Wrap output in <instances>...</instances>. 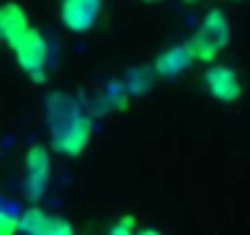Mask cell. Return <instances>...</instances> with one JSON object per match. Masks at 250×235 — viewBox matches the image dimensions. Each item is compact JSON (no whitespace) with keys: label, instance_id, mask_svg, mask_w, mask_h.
Wrapping results in <instances>:
<instances>
[{"label":"cell","instance_id":"4fadbf2b","mask_svg":"<svg viewBox=\"0 0 250 235\" xmlns=\"http://www.w3.org/2000/svg\"><path fill=\"white\" fill-rule=\"evenodd\" d=\"M143 3H162V0H143Z\"/></svg>","mask_w":250,"mask_h":235},{"label":"cell","instance_id":"3957f363","mask_svg":"<svg viewBox=\"0 0 250 235\" xmlns=\"http://www.w3.org/2000/svg\"><path fill=\"white\" fill-rule=\"evenodd\" d=\"M10 49L15 52V59H18L20 69H22L35 83H44V81H47L49 42H47L37 30L30 27L15 44H10Z\"/></svg>","mask_w":250,"mask_h":235},{"label":"cell","instance_id":"7c38bea8","mask_svg":"<svg viewBox=\"0 0 250 235\" xmlns=\"http://www.w3.org/2000/svg\"><path fill=\"white\" fill-rule=\"evenodd\" d=\"M135 235H162L160 230H155V228H143V230H138Z\"/></svg>","mask_w":250,"mask_h":235},{"label":"cell","instance_id":"8fae6325","mask_svg":"<svg viewBox=\"0 0 250 235\" xmlns=\"http://www.w3.org/2000/svg\"><path fill=\"white\" fill-rule=\"evenodd\" d=\"M105 235H135V218L133 215H123L120 220H115L110 225V230Z\"/></svg>","mask_w":250,"mask_h":235},{"label":"cell","instance_id":"277c9868","mask_svg":"<svg viewBox=\"0 0 250 235\" xmlns=\"http://www.w3.org/2000/svg\"><path fill=\"white\" fill-rule=\"evenodd\" d=\"M52 181V157L42 145H32L25 155V194L30 201H40Z\"/></svg>","mask_w":250,"mask_h":235},{"label":"cell","instance_id":"9c48e42d","mask_svg":"<svg viewBox=\"0 0 250 235\" xmlns=\"http://www.w3.org/2000/svg\"><path fill=\"white\" fill-rule=\"evenodd\" d=\"M35 235H76V230H74V225L66 218H62V215H47V220L42 223V228Z\"/></svg>","mask_w":250,"mask_h":235},{"label":"cell","instance_id":"5bb4252c","mask_svg":"<svg viewBox=\"0 0 250 235\" xmlns=\"http://www.w3.org/2000/svg\"><path fill=\"white\" fill-rule=\"evenodd\" d=\"M187 3H199V0H187Z\"/></svg>","mask_w":250,"mask_h":235},{"label":"cell","instance_id":"30bf717a","mask_svg":"<svg viewBox=\"0 0 250 235\" xmlns=\"http://www.w3.org/2000/svg\"><path fill=\"white\" fill-rule=\"evenodd\" d=\"M18 215L10 213L8 208H0V235H18Z\"/></svg>","mask_w":250,"mask_h":235},{"label":"cell","instance_id":"5b68a950","mask_svg":"<svg viewBox=\"0 0 250 235\" xmlns=\"http://www.w3.org/2000/svg\"><path fill=\"white\" fill-rule=\"evenodd\" d=\"M204 83H206V91L216 100H221V103H233L243 93L240 78H238V74L230 66H221V64L218 66H211L204 74Z\"/></svg>","mask_w":250,"mask_h":235},{"label":"cell","instance_id":"ba28073f","mask_svg":"<svg viewBox=\"0 0 250 235\" xmlns=\"http://www.w3.org/2000/svg\"><path fill=\"white\" fill-rule=\"evenodd\" d=\"M191 64H194V59H191L187 44H179V47H172V49L162 52L155 59V74L162 76V78H172V76L184 74Z\"/></svg>","mask_w":250,"mask_h":235},{"label":"cell","instance_id":"8992f818","mask_svg":"<svg viewBox=\"0 0 250 235\" xmlns=\"http://www.w3.org/2000/svg\"><path fill=\"white\" fill-rule=\"evenodd\" d=\"M101 0H62V22L71 32H86L96 25Z\"/></svg>","mask_w":250,"mask_h":235},{"label":"cell","instance_id":"52a82bcc","mask_svg":"<svg viewBox=\"0 0 250 235\" xmlns=\"http://www.w3.org/2000/svg\"><path fill=\"white\" fill-rule=\"evenodd\" d=\"M27 30H30V22L20 5H15V3L0 5V39L8 42V47L15 44Z\"/></svg>","mask_w":250,"mask_h":235},{"label":"cell","instance_id":"7a4b0ae2","mask_svg":"<svg viewBox=\"0 0 250 235\" xmlns=\"http://www.w3.org/2000/svg\"><path fill=\"white\" fill-rule=\"evenodd\" d=\"M228 39H230V25L223 15V10L213 8L204 15L201 25L196 27V32L189 37L187 42V49L191 54L194 61H204V64H211L226 47H228Z\"/></svg>","mask_w":250,"mask_h":235},{"label":"cell","instance_id":"6da1fadb","mask_svg":"<svg viewBox=\"0 0 250 235\" xmlns=\"http://www.w3.org/2000/svg\"><path fill=\"white\" fill-rule=\"evenodd\" d=\"M47 123H49V145L57 155L79 157L93 135L91 115L81 113L76 98L69 93H52L47 98Z\"/></svg>","mask_w":250,"mask_h":235}]
</instances>
